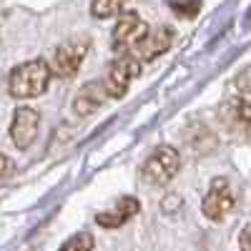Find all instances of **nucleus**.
<instances>
[{"instance_id":"nucleus-11","label":"nucleus","mask_w":251,"mask_h":251,"mask_svg":"<svg viewBox=\"0 0 251 251\" xmlns=\"http://www.w3.org/2000/svg\"><path fill=\"white\" fill-rule=\"evenodd\" d=\"M103 96H106V91H103V83L98 86V83H88V86H83L73 100V111L78 116H91L96 113L100 106H103Z\"/></svg>"},{"instance_id":"nucleus-8","label":"nucleus","mask_w":251,"mask_h":251,"mask_svg":"<svg viewBox=\"0 0 251 251\" xmlns=\"http://www.w3.org/2000/svg\"><path fill=\"white\" fill-rule=\"evenodd\" d=\"M221 121L226 123L228 131L249 136L251 133V103L244 98H231L221 106Z\"/></svg>"},{"instance_id":"nucleus-2","label":"nucleus","mask_w":251,"mask_h":251,"mask_svg":"<svg viewBox=\"0 0 251 251\" xmlns=\"http://www.w3.org/2000/svg\"><path fill=\"white\" fill-rule=\"evenodd\" d=\"M138 73H141V60L131 50L123 53L121 58H116L108 66L106 78H103V91H106L108 98H123Z\"/></svg>"},{"instance_id":"nucleus-14","label":"nucleus","mask_w":251,"mask_h":251,"mask_svg":"<svg viewBox=\"0 0 251 251\" xmlns=\"http://www.w3.org/2000/svg\"><path fill=\"white\" fill-rule=\"evenodd\" d=\"M239 246H241V251H251V224L241 231V236H239Z\"/></svg>"},{"instance_id":"nucleus-7","label":"nucleus","mask_w":251,"mask_h":251,"mask_svg":"<svg viewBox=\"0 0 251 251\" xmlns=\"http://www.w3.org/2000/svg\"><path fill=\"white\" fill-rule=\"evenodd\" d=\"M149 35V25L141 20L138 13H123L113 30V48H136L141 40Z\"/></svg>"},{"instance_id":"nucleus-3","label":"nucleus","mask_w":251,"mask_h":251,"mask_svg":"<svg viewBox=\"0 0 251 251\" xmlns=\"http://www.w3.org/2000/svg\"><path fill=\"white\" fill-rule=\"evenodd\" d=\"M181 169V156L174 146H158V149L146 158L143 169H141V178L146 183L153 186H163L169 183Z\"/></svg>"},{"instance_id":"nucleus-13","label":"nucleus","mask_w":251,"mask_h":251,"mask_svg":"<svg viewBox=\"0 0 251 251\" xmlns=\"http://www.w3.org/2000/svg\"><path fill=\"white\" fill-rule=\"evenodd\" d=\"M91 13L96 18H111V15L121 13V3H93L91 5Z\"/></svg>"},{"instance_id":"nucleus-9","label":"nucleus","mask_w":251,"mask_h":251,"mask_svg":"<svg viewBox=\"0 0 251 251\" xmlns=\"http://www.w3.org/2000/svg\"><path fill=\"white\" fill-rule=\"evenodd\" d=\"M174 38H176V33H174V28H169V25H163V28H158V30H153V33H149L141 43L131 50L141 63L143 60H153V58H158V55H163L166 50L171 48V43H174Z\"/></svg>"},{"instance_id":"nucleus-1","label":"nucleus","mask_w":251,"mask_h":251,"mask_svg":"<svg viewBox=\"0 0 251 251\" xmlns=\"http://www.w3.org/2000/svg\"><path fill=\"white\" fill-rule=\"evenodd\" d=\"M53 73L48 60L43 58H35V60H25L15 66L8 75V93L13 98H35V96H43L48 91V83H50Z\"/></svg>"},{"instance_id":"nucleus-5","label":"nucleus","mask_w":251,"mask_h":251,"mask_svg":"<svg viewBox=\"0 0 251 251\" xmlns=\"http://www.w3.org/2000/svg\"><path fill=\"white\" fill-rule=\"evenodd\" d=\"M234 206H236V196L231 191V186H228V181L214 178L211 188H208V194L203 196V203H201L203 216L211 219V221H221L234 211Z\"/></svg>"},{"instance_id":"nucleus-16","label":"nucleus","mask_w":251,"mask_h":251,"mask_svg":"<svg viewBox=\"0 0 251 251\" xmlns=\"http://www.w3.org/2000/svg\"><path fill=\"white\" fill-rule=\"evenodd\" d=\"M171 8H174L176 13H186V15H194V13H199V5H176V3H174Z\"/></svg>"},{"instance_id":"nucleus-10","label":"nucleus","mask_w":251,"mask_h":251,"mask_svg":"<svg viewBox=\"0 0 251 251\" xmlns=\"http://www.w3.org/2000/svg\"><path fill=\"white\" fill-rule=\"evenodd\" d=\"M138 211H141L138 199H133V196H123V199L116 201V206L111 208V211H100V214H96V224L103 226V228H118V226H123L126 221H128V219H133Z\"/></svg>"},{"instance_id":"nucleus-6","label":"nucleus","mask_w":251,"mask_h":251,"mask_svg":"<svg viewBox=\"0 0 251 251\" xmlns=\"http://www.w3.org/2000/svg\"><path fill=\"white\" fill-rule=\"evenodd\" d=\"M38 126H40V113L38 111H33L28 106L15 108L13 121H10V138L15 143V149H28L38 136Z\"/></svg>"},{"instance_id":"nucleus-4","label":"nucleus","mask_w":251,"mask_h":251,"mask_svg":"<svg viewBox=\"0 0 251 251\" xmlns=\"http://www.w3.org/2000/svg\"><path fill=\"white\" fill-rule=\"evenodd\" d=\"M91 43H88V38H73V40H66V43H60L50 58V73L63 78V80H68L73 78L78 71H80V63L86 60V53H88Z\"/></svg>"},{"instance_id":"nucleus-15","label":"nucleus","mask_w":251,"mask_h":251,"mask_svg":"<svg viewBox=\"0 0 251 251\" xmlns=\"http://www.w3.org/2000/svg\"><path fill=\"white\" fill-rule=\"evenodd\" d=\"M239 88H241L244 93H251V68L239 75Z\"/></svg>"},{"instance_id":"nucleus-12","label":"nucleus","mask_w":251,"mask_h":251,"mask_svg":"<svg viewBox=\"0 0 251 251\" xmlns=\"http://www.w3.org/2000/svg\"><path fill=\"white\" fill-rule=\"evenodd\" d=\"M60 251H93V236L86 234V231H80V234L71 236L66 244H63Z\"/></svg>"},{"instance_id":"nucleus-17","label":"nucleus","mask_w":251,"mask_h":251,"mask_svg":"<svg viewBox=\"0 0 251 251\" xmlns=\"http://www.w3.org/2000/svg\"><path fill=\"white\" fill-rule=\"evenodd\" d=\"M8 171H10V161H8V156L0 153V178L8 176Z\"/></svg>"}]
</instances>
